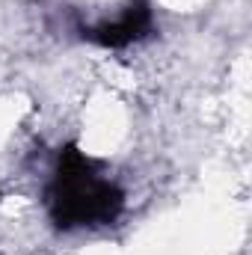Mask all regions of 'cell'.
<instances>
[{"mask_svg":"<svg viewBox=\"0 0 252 255\" xmlns=\"http://www.w3.org/2000/svg\"><path fill=\"white\" fill-rule=\"evenodd\" d=\"M154 30V9L148 0H130L125 9L116 15V18H107L95 27H83V39L98 45V48H107V51H119L127 48L139 39H145L148 33Z\"/></svg>","mask_w":252,"mask_h":255,"instance_id":"obj_2","label":"cell"},{"mask_svg":"<svg viewBox=\"0 0 252 255\" xmlns=\"http://www.w3.org/2000/svg\"><path fill=\"white\" fill-rule=\"evenodd\" d=\"M48 217L57 229H98L119 220L125 211L122 187L98 169V163L77 145H65L45 190Z\"/></svg>","mask_w":252,"mask_h":255,"instance_id":"obj_1","label":"cell"}]
</instances>
